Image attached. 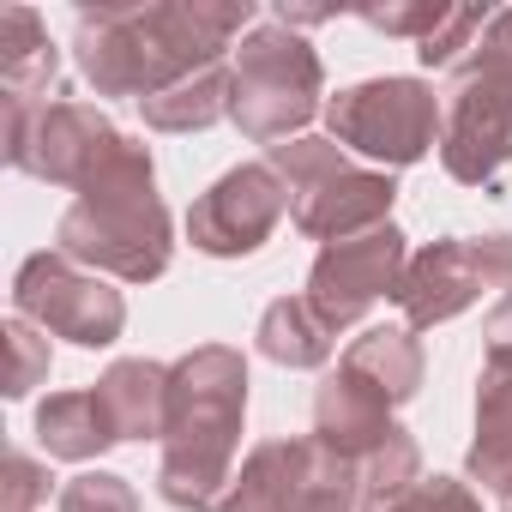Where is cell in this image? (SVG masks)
<instances>
[{
    "instance_id": "1",
    "label": "cell",
    "mask_w": 512,
    "mask_h": 512,
    "mask_svg": "<svg viewBox=\"0 0 512 512\" xmlns=\"http://www.w3.org/2000/svg\"><path fill=\"white\" fill-rule=\"evenodd\" d=\"M253 25V0H97L79 7L73 55L97 97H163L223 61Z\"/></svg>"
},
{
    "instance_id": "2",
    "label": "cell",
    "mask_w": 512,
    "mask_h": 512,
    "mask_svg": "<svg viewBox=\"0 0 512 512\" xmlns=\"http://www.w3.org/2000/svg\"><path fill=\"white\" fill-rule=\"evenodd\" d=\"M247 416V362L229 344H199L169 362V428L157 494L181 512H217L235 482V440Z\"/></svg>"
},
{
    "instance_id": "3",
    "label": "cell",
    "mask_w": 512,
    "mask_h": 512,
    "mask_svg": "<svg viewBox=\"0 0 512 512\" xmlns=\"http://www.w3.org/2000/svg\"><path fill=\"white\" fill-rule=\"evenodd\" d=\"M235 97H229V121L260 139V145H290L302 139V127L326 109L320 91H326V73H320V55L302 31L266 19L253 25L235 49Z\"/></svg>"
},
{
    "instance_id": "4",
    "label": "cell",
    "mask_w": 512,
    "mask_h": 512,
    "mask_svg": "<svg viewBox=\"0 0 512 512\" xmlns=\"http://www.w3.org/2000/svg\"><path fill=\"white\" fill-rule=\"evenodd\" d=\"M440 163L452 181L494 193L512 163V49L500 37H476V49L452 67Z\"/></svg>"
},
{
    "instance_id": "5",
    "label": "cell",
    "mask_w": 512,
    "mask_h": 512,
    "mask_svg": "<svg viewBox=\"0 0 512 512\" xmlns=\"http://www.w3.org/2000/svg\"><path fill=\"white\" fill-rule=\"evenodd\" d=\"M55 247L97 278L157 284L175 260V223L157 193H115V199H73L55 223Z\"/></svg>"
},
{
    "instance_id": "6",
    "label": "cell",
    "mask_w": 512,
    "mask_h": 512,
    "mask_svg": "<svg viewBox=\"0 0 512 512\" xmlns=\"http://www.w3.org/2000/svg\"><path fill=\"white\" fill-rule=\"evenodd\" d=\"M217 512H362V464L308 440H260Z\"/></svg>"
},
{
    "instance_id": "7",
    "label": "cell",
    "mask_w": 512,
    "mask_h": 512,
    "mask_svg": "<svg viewBox=\"0 0 512 512\" xmlns=\"http://www.w3.org/2000/svg\"><path fill=\"white\" fill-rule=\"evenodd\" d=\"M440 97L422 79H362L326 103V127L344 151H362L386 169H410L440 145Z\"/></svg>"
},
{
    "instance_id": "8",
    "label": "cell",
    "mask_w": 512,
    "mask_h": 512,
    "mask_svg": "<svg viewBox=\"0 0 512 512\" xmlns=\"http://www.w3.org/2000/svg\"><path fill=\"white\" fill-rule=\"evenodd\" d=\"M121 127L73 97H49L37 109H7V163L49 181V187H73L85 193L97 181V169L121 151Z\"/></svg>"
},
{
    "instance_id": "9",
    "label": "cell",
    "mask_w": 512,
    "mask_h": 512,
    "mask_svg": "<svg viewBox=\"0 0 512 512\" xmlns=\"http://www.w3.org/2000/svg\"><path fill=\"white\" fill-rule=\"evenodd\" d=\"M13 314H25L31 326L79 344V350H109L127 332V296L115 284H103L97 272H85L79 260H67L61 247L31 253L13 272Z\"/></svg>"
},
{
    "instance_id": "10",
    "label": "cell",
    "mask_w": 512,
    "mask_h": 512,
    "mask_svg": "<svg viewBox=\"0 0 512 512\" xmlns=\"http://www.w3.org/2000/svg\"><path fill=\"white\" fill-rule=\"evenodd\" d=\"M482 290H512V229L476 235V241H458V235L428 241L422 253H410L392 302L404 308L410 332H428L458 320Z\"/></svg>"
},
{
    "instance_id": "11",
    "label": "cell",
    "mask_w": 512,
    "mask_h": 512,
    "mask_svg": "<svg viewBox=\"0 0 512 512\" xmlns=\"http://www.w3.org/2000/svg\"><path fill=\"white\" fill-rule=\"evenodd\" d=\"M290 211V187L278 181L272 163H241L223 169L187 211V241L211 260H247L260 253L278 229V217Z\"/></svg>"
},
{
    "instance_id": "12",
    "label": "cell",
    "mask_w": 512,
    "mask_h": 512,
    "mask_svg": "<svg viewBox=\"0 0 512 512\" xmlns=\"http://www.w3.org/2000/svg\"><path fill=\"white\" fill-rule=\"evenodd\" d=\"M404 266H410V247H404V229L398 223H380L368 235L332 241V247H320V260L308 266V308L332 332H344L380 296H398Z\"/></svg>"
},
{
    "instance_id": "13",
    "label": "cell",
    "mask_w": 512,
    "mask_h": 512,
    "mask_svg": "<svg viewBox=\"0 0 512 512\" xmlns=\"http://www.w3.org/2000/svg\"><path fill=\"white\" fill-rule=\"evenodd\" d=\"M296 229L314 235V241H350V235H368L380 223H392V199H398V181L386 169H356L350 157L314 181H302L296 193Z\"/></svg>"
},
{
    "instance_id": "14",
    "label": "cell",
    "mask_w": 512,
    "mask_h": 512,
    "mask_svg": "<svg viewBox=\"0 0 512 512\" xmlns=\"http://www.w3.org/2000/svg\"><path fill=\"white\" fill-rule=\"evenodd\" d=\"M392 434H398L392 404L374 398L356 374L332 368V374L320 380V392H314V440H320V446H332V452L350 458V464H368Z\"/></svg>"
},
{
    "instance_id": "15",
    "label": "cell",
    "mask_w": 512,
    "mask_h": 512,
    "mask_svg": "<svg viewBox=\"0 0 512 512\" xmlns=\"http://www.w3.org/2000/svg\"><path fill=\"white\" fill-rule=\"evenodd\" d=\"M464 476L488 494L512 482V350H488L476 374V440L464 452Z\"/></svg>"
},
{
    "instance_id": "16",
    "label": "cell",
    "mask_w": 512,
    "mask_h": 512,
    "mask_svg": "<svg viewBox=\"0 0 512 512\" xmlns=\"http://www.w3.org/2000/svg\"><path fill=\"white\" fill-rule=\"evenodd\" d=\"M61 79V49L49 43V25L31 7L0 13V103L7 109H37L55 97Z\"/></svg>"
},
{
    "instance_id": "17",
    "label": "cell",
    "mask_w": 512,
    "mask_h": 512,
    "mask_svg": "<svg viewBox=\"0 0 512 512\" xmlns=\"http://www.w3.org/2000/svg\"><path fill=\"white\" fill-rule=\"evenodd\" d=\"M115 440H163L169 428V368L151 356H121L109 362V374L91 386Z\"/></svg>"
},
{
    "instance_id": "18",
    "label": "cell",
    "mask_w": 512,
    "mask_h": 512,
    "mask_svg": "<svg viewBox=\"0 0 512 512\" xmlns=\"http://www.w3.org/2000/svg\"><path fill=\"white\" fill-rule=\"evenodd\" d=\"M344 374H356L374 398H386L392 410L398 404H410L416 392H422V374H428V362H422V344H416V332L410 326H374V332H362L350 350H344V362H338Z\"/></svg>"
},
{
    "instance_id": "19",
    "label": "cell",
    "mask_w": 512,
    "mask_h": 512,
    "mask_svg": "<svg viewBox=\"0 0 512 512\" xmlns=\"http://www.w3.org/2000/svg\"><path fill=\"white\" fill-rule=\"evenodd\" d=\"M253 344H260V356L278 362V368H326L338 332L308 308V296H278L260 314V326H253Z\"/></svg>"
},
{
    "instance_id": "20",
    "label": "cell",
    "mask_w": 512,
    "mask_h": 512,
    "mask_svg": "<svg viewBox=\"0 0 512 512\" xmlns=\"http://www.w3.org/2000/svg\"><path fill=\"white\" fill-rule=\"evenodd\" d=\"M37 440H43L49 458H73V464H85V458L121 446L91 386H85V392H49V398L37 404Z\"/></svg>"
},
{
    "instance_id": "21",
    "label": "cell",
    "mask_w": 512,
    "mask_h": 512,
    "mask_svg": "<svg viewBox=\"0 0 512 512\" xmlns=\"http://www.w3.org/2000/svg\"><path fill=\"white\" fill-rule=\"evenodd\" d=\"M229 97H235V73L217 61V67L181 79L175 91L145 97L139 115H145V127H157V133H205V127H217V121L229 115Z\"/></svg>"
},
{
    "instance_id": "22",
    "label": "cell",
    "mask_w": 512,
    "mask_h": 512,
    "mask_svg": "<svg viewBox=\"0 0 512 512\" xmlns=\"http://www.w3.org/2000/svg\"><path fill=\"white\" fill-rule=\"evenodd\" d=\"M422 476V452H416V434L410 428H398L368 464H362V512L368 506H386L392 494H404L410 482Z\"/></svg>"
},
{
    "instance_id": "23",
    "label": "cell",
    "mask_w": 512,
    "mask_h": 512,
    "mask_svg": "<svg viewBox=\"0 0 512 512\" xmlns=\"http://www.w3.org/2000/svg\"><path fill=\"white\" fill-rule=\"evenodd\" d=\"M0 338H7V398H31L49 380V332L31 326L25 314H13L0 326Z\"/></svg>"
},
{
    "instance_id": "24",
    "label": "cell",
    "mask_w": 512,
    "mask_h": 512,
    "mask_svg": "<svg viewBox=\"0 0 512 512\" xmlns=\"http://www.w3.org/2000/svg\"><path fill=\"white\" fill-rule=\"evenodd\" d=\"M488 7H446L440 13V25L416 43V61L422 67H458L464 61V49H476V37L488 31Z\"/></svg>"
},
{
    "instance_id": "25",
    "label": "cell",
    "mask_w": 512,
    "mask_h": 512,
    "mask_svg": "<svg viewBox=\"0 0 512 512\" xmlns=\"http://www.w3.org/2000/svg\"><path fill=\"white\" fill-rule=\"evenodd\" d=\"M368 512H482V500L458 476H416L404 494H392L386 506H368Z\"/></svg>"
},
{
    "instance_id": "26",
    "label": "cell",
    "mask_w": 512,
    "mask_h": 512,
    "mask_svg": "<svg viewBox=\"0 0 512 512\" xmlns=\"http://www.w3.org/2000/svg\"><path fill=\"white\" fill-rule=\"evenodd\" d=\"M61 512H139V494L115 470H79L61 488Z\"/></svg>"
},
{
    "instance_id": "27",
    "label": "cell",
    "mask_w": 512,
    "mask_h": 512,
    "mask_svg": "<svg viewBox=\"0 0 512 512\" xmlns=\"http://www.w3.org/2000/svg\"><path fill=\"white\" fill-rule=\"evenodd\" d=\"M49 464H37L31 452H7V470H0V512H37L49 500Z\"/></svg>"
},
{
    "instance_id": "28",
    "label": "cell",
    "mask_w": 512,
    "mask_h": 512,
    "mask_svg": "<svg viewBox=\"0 0 512 512\" xmlns=\"http://www.w3.org/2000/svg\"><path fill=\"white\" fill-rule=\"evenodd\" d=\"M440 13L446 7H434V0H416V7H362L356 19L362 25H374V31H386V37H428L434 25H440Z\"/></svg>"
},
{
    "instance_id": "29",
    "label": "cell",
    "mask_w": 512,
    "mask_h": 512,
    "mask_svg": "<svg viewBox=\"0 0 512 512\" xmlns=\"http://www.w3.org/2000/svg\"><path fill=\"white\" fill-rule=\"evenodd\" d=\"M482 338H488V350H512V290H506V296H500V308L488 314Z\"/></svg>"
},
{
    "instance_id": "30",
    "label": "cell",
    "mask_w": 512,
    "mask_h": 512,
    "mask_svg": "<svg viewBox=\"0 0 512 512\" xmlns=\"http://www.w3.org/2000/svg\"><path fill=\"white\" fill-rule=\"evenodd\" d=\"M488 37H500V43H506V49H512V7H506V13H494V19H488Z\"/></svg>"
},
{
    "instance_id": "31",
    "label": "cell",
    "mask_w": 512,
    "mask_h": 512,
    "mask_svg": "<svg viewBox=\"0 0 512 512\" xmlns=\"http://www.w3.org/2000/svg\"><path fill=\"white\" fill-rule=\"evenodd\" d=\"M494 500H500V512H512V482H506V488H500Z\"/></svg>"
}]
</instances>
